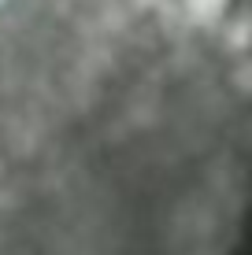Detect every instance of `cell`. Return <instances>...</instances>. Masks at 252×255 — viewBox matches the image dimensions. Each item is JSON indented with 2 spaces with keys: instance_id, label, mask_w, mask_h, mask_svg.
<instances>
[{
  "instance_id": "6da1fadb",
  "label": "cell",
  "mask_w": 252,
  "mask_h": 255,
  "mask_svg": "<svg viewBox=\"0 0 252 255\" xmlns=\"http://www.w3.org/2000/svg\"><path fill=\"white\" fill-rule=\"evenodd\" d=\"M249 0H0V255H238Z\"/></svg>"
}]
</instances>
